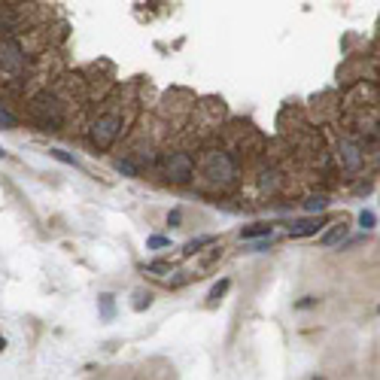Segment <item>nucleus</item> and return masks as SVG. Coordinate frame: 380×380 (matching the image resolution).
I'll list each match as a JSON object with an SVG mask.
<instances>
[{
  "label": "nucleus",
  "instance_id": "obj_17",
  "mask_svg": "<svg viewBox=\"0 0 380 380\" xmlns=\"http://www.w3.org/2000/svg\"><path fill=\"white\" fill-rule=\"evenodd\" d=\"M150 301H152L150 292H137L134 295V310H146V308H150Z\"/></svg>",
  "mask_w": 380,
  "mask_h": 380
},
{
  "label": "nucleus",
  "instance_id": "obj_23",
  "mask_svg": "<svg viewBox=\"0 0 380 380\" xmlns=\"http://www.w3.org/2000/svg\"><path fill=\"white\" fill-rule=\"evenodd\" d=\"M0 350H6V338H0Z\"/></svg>",
  "mask_w": 380,
  "mask_h": 380
},
{
  "label": "nucleus",
  "instance_id": "obj_24",
  "mask_svg": "<svg viewBox=\"0 0 380 380\" xmlns=\"http://www.w3.org/2000/svg\"><path fill=\"white\" fill-rule=\"evenodd\" d=\"M313 380H326V377H313Z\"/></svg>",
  "mask_w": 380,
  "mask_h": 380
},
{
  "label": "nucleus",
  "instance_id": "obj_15",
  "mask_svg": "<svg viewBox=\"0 0 380 380\" xmlns=\"http://www.w3.org/2000/svg\"><path fill=\"white\" fill-rule=\"evenodd\" d=\"M116 171L125 173V177H137V173H140V168H137L134 159H119V162H116Z\"/></svg>",
  "mask_w": 380,
  "mask_h": 380
},
{
  "label": "nucleus",
  "instance_id": "obj_5",
  "mask_svg": "<svg viewBox=\"0 0 380 380\" xmlns=\"http://www.w3.org/2000/svg\"><path fill=\"white\" fill-rule=\"evenodd\" d=\"M164 177H168L171 183H177V186H186V183H192L195 177V162L189 152H171L164 155Z\"/></svg>",
  "mask_w": 380,
  "mask_h": 380
},
{
  "label": "nucleus",
  "instance_id": "obj_16",
  "mask_svg": "<svg viewBox=\"0 0 380 380\" xmlns=\"http://www.w3.org/2000/svg\"><path fill=\"white\" fill-rule=\"evenodd\" d=\"M146 247H150V249H168V247H171V237L152 235V237H146Z\"/></svg>",
  "mask_w": 380,
  "mask_h": 380
},
{
  "label": "nucleus",
  "instance_id": "obj_1",
  "mask_svg": "<svg viewBox=\"0 0 380 380\" xmlns=\"http://www.w3.org/2000/svg\"><path fill=\"white\" fill-rule=\"evenodd\" d=\"M27 107H31V119L43 128V131H58V128H64V119H67V104H64L61 95L55 89L37 91V95L27 100Z\"/></svg>",
  "mask_w": 380,
  "mask_h": 380
},
{
  "label": "nucleus",
  "instance_id": "obj_13",
  "mask_svg": "<svg viewBox=\"0 0 380 380\" xmlns=\"http://www.w3.org/2000/svg\"><path fill=\"white\" fill-rule=\"evenodd\" d=\"M210 244H216V237H198V240H189L186 247H183V256H195L198 249H204V247H210Z\"/></svg>",
  "mask_w": 380,
  "mask_h": 380
},
{
  "label": "nucleus",
  "instance_id": "obj_10",
  "mask_svg": "<svg viewBox=\"0 0 380 380\" xmlns=\"http://www.w3.org/2000/svg\"><path fill=\"white\" fill-rule=\"evenodd\" d=\"M228 289H231V280H228V277H222L219 283H213V286H210V292H207V304H216V301H219Z\"/></svg>",
  "mask_w": 380,
  "mask_h": 380
},
{
  "label": "nucleus",
  "instance_id": "obj_8",
  "mask_svg": "<svg viewBox=\"0 0 380 380\" xmlns=\"http://www.w3.org/2000/svg\"><path fill=\"white\" fill-rule=\"evenodd\" d=\"M344 237H347V222H335V225H332L326 235L320 237V244H322V247H335V244H341Z\"/></svg>",
  "mask_w": 380,
  "mask_h": 380
},
{
  "label": "nucleus",
  "instance_id": "obj_7",
  "mask_svg": "<svg viewBox=\"0 0 380 380\" xmlns=\"http://www.w3.org/2000/svg\"><path fill=\"white\" fill-rule=\"evenodd\" d=\"M341 162H344V168L347 171H356L359 168V162H362V159H359V146L356 143H341Z\"/></svg>",
  "mask_w": 380,
  "mask_h": 380
},
{
  "label": "nucleus",
  "instance_id": "obj_12",
  "mask_svg": "<svg viewBox=\"0 0 380 380\" xmlns=\"http://www.w3.org/2000/svg\"><path fill=\"white\" fill-rule=\"evenodd\" d=\"M326 207H329V201L322 198V195H313V198L304 201V210H308L310 216H322V213H326Z\"/></svg>",
  "mask_w": 380,
  "mask_h": 380
},
{
  "label": "nucleus",
  "instance_id": "obj_4",
  "mask_svg": "<svg viewBox=\"0 0 380 380\" xmlns=\"http://www.w3.org/2000/svg\"><path fill=\"white\" fill-rule=\"evenodd\" d=\"M119 134H122V116L119 113H100L91 125V143L98 150H110L119 140Z\"/></svg>",
  "mask_w": 380,
  "mask_h": 380
},
{
  "label": "nucleus",
  "instance_id": "obj_9",
  "mask_svg": "<svg viewBox=\"0 0 380 380\" xmlns=\"http://www.w3.org/2000/svg\"><path fill=\"white\" fill-rule=\"evenodd\" d=\"M274 235V228L271 225H265V222H256V225H247V228H240V240H256V237H271Z\"/></svg>",
  "mask_w": 380,
  "mask_h": 380
},
{
  "label": "nucleus",
  "instance_id": "obj_6",
  "mask_svg": "<svg viewBox=\"0 0 380 380\" xmlns=\"http://www.w3.org/2000/svg\"><path fill=\"white\" fill-rule=\"evenodd\" d=\"M326 225V216H308V219H295L289 228V237H313L317 231Z\"/></svg>",
  "mask_w": 380,
  "mask_h": 380
},
{
  "label": "nucleus",
  "instance_id": "obj_11",
  "mask_svg": "<svg viewBox=\"0 0 380 380\" xmlns=\"http://www.w3.org/2000/svg\"><path fill=\"white\" fill-rule=\"evenodd\" d=\"M13 128H18V116L6 104H0V131H13Z\"/></svg>",
  "mask_w": 380,
  "mask_h": 380
},
{
  "label": "nucleus",
  "instance_id": "obj_20",
  "mask_svg": "<svg viewBox=\"0 0 380 380\" xmlns=\"http://www.w3.org/2000/svg\"><path fill=\"white\" fill-rule=\"evenodd\" d=\"M49 155H55V159H58V162H64V164H73V168H77V159H73V155H67V152H64V150H52Z\"/></svg>",
  "mask_w": 380,
  "mask_h": 380
},
{
  "label": "nucleus",
  "instance_id": "obj_3",
  "mask_svg": "<svg viewBox=\"0 0 380 380\" xmlns=\"http://www.w3.org/2000/svg\"><path fill=\"white\" fill-rule=\"evenodd\" d=\"M201 168H204V177H207L210 183H219V186H231V183L237 180V162H235V155H228V152H222V150H213V152L204 155Z\"/></svg>",
  "mask_w": 380,
  "mask_h": 380
},
{
  "label": "nucleus",
  "instance_id": "obj_18",
  "mask_svg": "<svg viewBox=\"0 0 380 380\" xmlns=\"http://www.w3.org/2000/svg\"><path fill=\"white\" fill-rule=\"evenodd\" d=\"M374 222H377V216H374L372 210H362V213H359V225H362V228H374Z\"/></svg>",
  "mask_w": 380,
  "mask_h": 380
},
{
  "label": "nucleus",
  "instance_id": "obj_21",
  "mask_svg": "<svg viewBox=\"0 0 380 380\" xmlns=\"http://www.w3.org/2000/svg\"><path fill=\"white\" fill-rule=\"evenodd\" d=\"M180 222H183V213H180V210H171V213H168V225H171V228H177Z\"/></svg>",
  "mask_w": 380,
  "mask_h": 380
},
{
  "label": "nucleus",
  "instance_id": "obj_14",
  "mask_svg": "<svg viewBox=\"0 0 380 380\" xmlns=\"http://www.w3.org/2000/svg\"><path fill=\"white\" fill-rule=\"evenodd\" d=\"M113 301H116V299H113L110 292H104V295L98 299V304H100V317H104V320H113V313H116V304H113Z\"/></svg>",
  "mask_w": 380,
  "mask_h": 380
},
{
  "label": "nucleus",
  "instance_id": "obj_2",
  "mask_svg": "<svg viewBox=\"0 0 380 380\" xmlns=\"http://www.w3.org/2000/svg\"><path fill=\"white\" fill-rule=\"evenodd\" d=\"M31 70V55H27V46L13 37V40H0V73L13 77L9 82L22 79V73Z\"/></svg>",
  "mask_w": 380,
  "mask_h": 380
},
{
  "label": "nucleus",
  "instance_id": "obj_22",
  "mask_svg": "<svg viewBox=\"0 0 380 380\" xmlns=\"http://www.w3.org/2000/svg\"><path fill=\"white\" fill-rule=\"evenodd\" d=\"M313 304H317V299H310V295H308V299H301L299 304H295V308H299V310H308V308H313Z\"/></svg>",
  "mask_w": 380,
  "mask_h": 380
},
{
  "label": "nucleus",
  "instance_id": "obj_19",
  "mask_svg": "<svg viewBox=\"0 0 380 380\" xmlns=\"http://www.w3.org/2000/svg\"><path fill=\"white\" fill-rule=\"evenodd\" d=\"M146 271H150V274H168L171 265L168 262H150V265H146Z\"/></svg>",
  "mask_w": 380,
  "mask_h": 380
}]
</instances>
